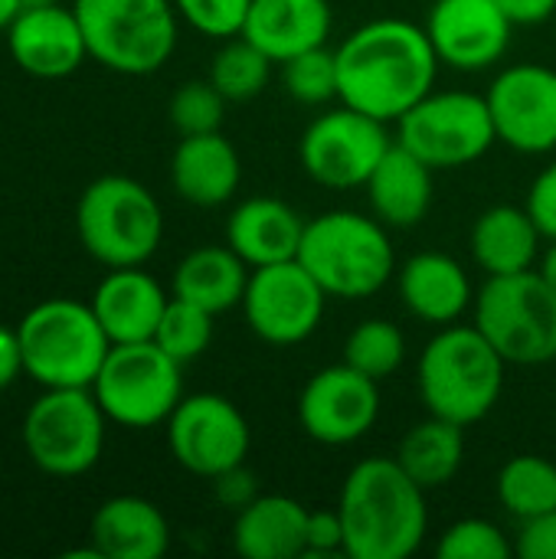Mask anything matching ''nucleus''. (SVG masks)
<instances>
[{
	"label": "nucleus",
	"instance_id": "obj_1",
	"mask_svg": "<svg viewBox=\"0 0 556 559\" xmlns=\"http://www.w3.org/2000/svg\"><path fill=\"white\" fill-rule=\"evenodd\" d=\"M338 56V102L397 124L439 79V56L426 26L403 16L367 20L344 36Z\"/></svg>",
	"mask_w": 556,
	"mask_h": 559
},
{
	"label": "nucleus",
	"instance_id": "obj_2",
	"mask_svg": "<svg viewBox=\"0 0 556 559\" xmlns=\"http://www.w3.org/2000/svg\"><path fill=\"white\" fill-rule=\"evenodd\" d=\"M347 559H410L429 534L426 491L397 459L357 462L338 498Z\"/></svg>",
	"mask_w": 556,
	"mask_h": 559
},
{
	"label": "nucleus",
	"instance_id": "obj_3",
	"mask_svg": "<svg viewBox=\"0 0 556 559\" xmlns=\"http://www.w3.org/2000/svg\"><path fill=\"white\" fill-rule=\"evenodd\" d=\"M298 262L328 292V298L364 301L397 278V249L390 226L374 213L328 210L305 223Z\"/></svg>",
	"mask_w": 556,
	"mask_h": 559
},
{
	"label": "nucleus",
	"instance_id": "obj_4",
	"mask_svg": "<svg viewBox=\"0 0 556 559\" xmlns=\"http://www.w3.org/2000/svg\"><path fill=\"white\" fill-rule=\"evenodd\" d=\"M508 360L488 344L475 324H446L423 347L416 364V390L433 416L459 426L482 423L505 393Z\"/></svg>",
	"mask_w": 556,
	"mask_h": 559
},
{
	"label": "nucleus",
	"instance_id": "obj_5",
	"mask_svg": "<svg viewBox=\"0 0 556 559\" xmlns=\"http://www.w3.org/2000/svg\"><path fill=\"white\" fill-rule=\"evenodd\" d=\"M23 350V377L39 390H66L95 383L111 341L88 301L43 298L16 324Z\"/></svg>",
	"mask_w": 556,
	"mask_h": 559
},
{
	"label": "nucleus",
	"instance_id": "obj_6",
	"mask_svg": "<svg viewBox=\"0 0 556 559\" xmlns=\"http://www.w3.org/2000/svg\"><path fill=\"white\" fill-rule=\"evenodd\" d=\"M82 249L105 269L147 265L164 242V210L134 177H95L75 203Z\"/></svg>",
	"mask_w": 556,
	"mask_h": 559
},
{
	"label": "nucleus",
	"instance_id": "obj_7",
	"mask_svg": "<svg viewBox=\"0 0 556 559\" xmlns=\"http://www.w3.org/2000/svg\"><path fill=\"white\" fill-rule=\"evenodd\" d=\"M88 59L118 75H151L177 49L174 0H72Z\"/></svg>",
	"mask_w": 556,
	"mask_h": 559
},
{
	"label": "nucleus",
	"instance_id": "obj_8",
	"mask_svg": "<svg viewBox=\"0 0 556 559\" xmlns=\"http://www.w3.org/2000/svg\"><path fill=\"white\" fill-rule=\"evenodd\" d=\"M475 328L514 367L556 360V295L537 269L488 275L475 292Z\"/></svg>",
	"mask_w": 556,
	"mask_h": 559
},
{
	"label": "nucleus",
	"instance_id": "obj_9",
	"mask_svg": "<svg viewBox=\"0 0 556 559\" xmlns=\"http://www.w3.org/2000/svg\"><path fill=\"white\" fill-rule=\"evenodd\" d=\"M108 416L88 386L43 390L23 416V449L52 478L92 472L105 452Z\"/></svg>",
	"mask_w": 556,
	"mask_h": 559
},
{
	"label": "nucleus",
	"instance_id": "obj_10",
	"mask_svg": "<svg viewBox=\"0 0 556 559\" xmlns=\"http://www.w3.org/2000/svg\"><path fill=\"white\" fill-rule=\"evenodd\" d=\"M184 364L154 341L111 344L92 393L108 423L121 429H154L170 419L184 400Z\"/></svg>",
	"mask_w": 556,
	"mask_h": 559
},
{
	"label": "nucleus",
	"instance_id": "obj_11",
	"mask_svg": "<svg viewBox=\"0 0 556 559\" xmlns=\"http://www.w3.org/2000/svg\"><path fill=\"white\" fill-rule=\"evenodd\" d=\"M397 141L433 170H459L482 160L498 144V131L485 95L433 88L397 121Z\"/></svg>",
	"mask_w": 556,
	"mask_h": 559
},
{
	"label": "nucleus",
	"instance_id": "obj_12",
	"mask_svg": "<svg viewBox=\"0 0 556 559\" xmlns=\"http://www.w3.org/2000/svg\"><path fill=\"white\" fill-rule=\"evenodd\" d=\"M390 124L351 105L321 111L298 141L301 170L328 190L364 187L374 167L390 151Z\"/></svg>",
	"mask_w": 556,
	"mask_h": 559
},
{
	"label": "nucleus",
	"instance_id": "obj_13",
	"mask_svg": "<svg viewBox=\"0 0 556 559\" xmlns=\"http://www.w3.org/2000/svg\"><path fill=\"white\" fill-rule=\"evenodd\" d=\"M324 305L328 292L298 259H288L252 269L239 308L259 341L272 347H295L321 328Z\"/></svg>",
	"mask_w": 556,
	"mask_h": 559
},
{
	"label": "nucleus",
	"instance_id": "obj_14",
	"mask_svg": "<svg viewBox=\"0 0 556 559\" xmlns=\"http://www.w3.org/2000/svg\"><path fill=\"white\" fill-rule=\"evenodd\" d=\"M164 429L174 462L206 481L233 465H242L252 445L249 419L220 393H184Z\"/></svg>",
	"mask_w": 556,
	"mask_h": 559
},
{
	"label": "nucleus",
	"instance_id": "obj_15",
	"mask_svg": "<svg viewBox=\"0 0 556 559\" xmlns=\"http://www.w3.org/2000/svg\"><path fill=\"white\" fill-rule=\"evenodd\" d=\"M380 383L344 360L308 377L298 393V426L318 445H354L380 419Z\"/></svg>",
	"mask_w": 556,
	"mask_h": 559
},
{
	"label": "nucleus",
	"instance_id": "obj_16",
	"mask_svg": "<svg viewBox=\"0 0 556 559\" xmlns=\"http://www.w3.org/2000/svg\"><path fill=\"white\" fill-rule=\"evenodd\" d=\"M485 98L505 147L531 157L556 151V69L514 62L492 79Z\"/></svg>",
	"mask_w": 556,
	"mask_h": 559
},
{
	"label": "nucleus",
	"instance_id": "obj_17",
	"mask_svg": "<svg viewBox=\"0 0 556 559\" xmlns=\"http://www.w3.org/2000/svg\"><path fill=\"white\" fill-rule=\"evenodd\" d=\"M426 33L442 66L456 72H485L505 59L514 23L495 0H436Z\"/></svg>",
	"mask_w": 556,
	"mask_h": 559
},
{
	"label": "nucleus",
	"instance_id": "obj_18",
	"mask_svg": "<svg viewBox=\"0 0 556 559\" xmlns=\"http://www.w3.org/2000/svg\"><path fill=\"white\" fill-rule=\"evenodd\" d=\"M3 36L16 69H23L33 79H66L79 72V66L88 59L79 16L72 7H62L59 0L23 7Z\"/></svg>",
	"mask_w": 556,
	"mask_h": 559
},
{
	"label": "nucleus",
	"instance_id": "obj_19",
	"mask_svg": "<svg viewBox=\"0 0 556 559\" xmlns=\"http://www.w3.org/2000/svg\"><path fill=\"white\" fill-rule=\"evenodd\" d=\"M397 292L403 308L426 324L446 328L465 318L475 305L469 269L446 252H416L397 269Z\"/></svg>",
	"mask_w": 556,
	"mask_h": 559
},
{
	"label": "nucleus",
	"instance_id": "obj_20",
	"mask_svg": "<svg viewBox=\"0 0 556 559\" xmlns=\"http://www.w3.org/2000/svg\"><path fill=\"white\" fill-rule=\"evenodd\" d=\"M167 301L170 295L151 272H144V265L108 269L88 298L111 344L154 341V331L161 324Z\"/></svg>",
	"mask_w": 556,
	"mask_h": 559
},
{
	"label": "nucleus",
	"instance_id": "obj_21",
	"mask_svg": "<svg viewBox=\"0 0 556 559\" xmlns=\"http://www.w3.org/2000/svg\"><path fill=\"white\" fill-rule=\"evenodd\" d=\"M305 223L308 219H301L298 210H292L279 197H249L229 210L223 242L249 269H262L298 259Z\"/></svg>",
	"mask_w": 556,
	"mask_h": 559
},
{
	"label": "nucleus",
	"instance_id": "obj_22",
	"mask_svg": "<svg viewBox=\"0 0 556 559\" xmlns=\"http://www.w3.org/2000/svg\"><path fill=\"white\" fill-rule=\"evenodd\" d=\"M242 180V160L223 131L180 138L170 154V187L174 193L200 210H216L229 203Z\"/></svg>",
	"mask_w": 556,
	"mask_h": 559
},
{
	"label": "nucleus",
	"instance_id": "obj_23",
	"mask_svg": "<svg viewBox=\"0 0 556 559\" xmlns=\"http://www.w3.org/2000/svg\"><path fill=\"white\" fill-rule=\"evenodd\" d=\"M88 544L102 559H161L170 550V524L154 501L115 495L95 508Z\"/></svg>",
	"mask_w": 556,
	"mask_h": 559
},
{
	"label": "nucleus",
	"instance_id": "obj_24",
	"mask_svg": "<svg viewBox=\"0 0 556 559\" xmlns=\"http://www.w3.org/2000/svg\"><path fill=\"white\" fill-rule=\"evenodd\" d=\"M331 29L334 13L328 0H252L242 36L282 66L305 49L328 46Z\"/></svg>",
	"mask_w": 556,
	"mask_h": 559
},
{
	"label": "nucleus",
	"instance_id": "obj_25",
	"mask_svg": "<svg viewBox=\"0 0 556 559\" xmlns=\"http://www.w3.org/2000/svg\"><path fill=\"white\" fill-rule=\"evenodd\" d=\"M433 167L406 151L400 141L390 144L383 160L374 167L370 180L364 183L370 213L387 223L390 229H413L429 216L433 206Z\"/></svg>",
	"mask_w": 556,
	"mask_h": 559
},
{
	"label": "nucleus",
	"instance_id": "obj_26",
	"mask_svg": "<svg viewBox=\"0 0 556 559\" xmlns=\"http://www.w3.org/2000/svg\"><path fill=\"white\" fill-rule=\"evenodd\" d=\"M544 242L547 239L534 223V216L528 213V206H514V203H495L485 213H478L469 236L472 259L485 272V278L537 269L544 255L541 252Z\"/></svg>",
	"mask_w": 556,
	"mask_h": 559
},
{
	"label": "nucleus",
	"instance_id": "obj_27",
	"mask_svg": "<svg viewBox=\"0 0 556 559\" xmlns=\"http://www.w3.org/2000/svg\"><path fill=\"white\" fill-rule=\"evenodd\" d=\"M308 508L288 495H259L233 518V550L246 559L305 557Z\"/></svg>",
	"mask_w": 556,
	"mask_h": 559
},
{
	"label": "nucleus",
	"instance_id": "obj_28",
	"mask_svg": "<svg viewBox=\"0 0 556 559\" xmlns=\"http://www.w3.org/2000/svg\"><path fill=\"white\" fill-rule=\"evenodd\" d=\"M249 272L252 269L226 242L197 246L177 262L174 278H170V295L190 305H200L210 314H226L242 305Z\"/></svg>",
	"mask_w": 556,
	"mask_h": 559
},
{
	"label": "nucleus",
	"instance_id": "obj_29",
	"mask_svg": "<svg viewBox=\"0 0 556 559\" xmlns=\"http://www.w3.org/2000/svg\"><path fill=\"white\" fill-rule=\"evenodd\" d=\"M393 459L423 491L446 488L465 462V426L429 413V419L406 429Z\"/></svg>",
	"mask_w": 556,
	"mask_h": 559
},
{
	"label": "nucleus",
	"instance_id": "obj_30",
	"mask_svg": "<svg viewBox=\"0 0 556 559\" xmlns=\"http://www.w3.org/2000/svg\"><path fill=\"white\" fill-rule=\"evenodd\" d=\"M495 495L518 524L556 511V465L544 455H514L501 465Z\"/></svg>",
	"mask_w": 556,
	"mask_h": 559
},
{
	"label": "nucleus",
	"instance_id": "obj_31",
	"mask_svg": "<svg viewBox=\"0 0 556 559\" xmlns=\"http://www.w3.org/2000/svg\"><path fill=\"white\" fill-rule=\"evenodd\" d=\"M272 59L242 33L233 39H223L210 62V82L223 92L226 102H252L256 95L265 92L272 79Z\"/></svg>",
	"mask_w": 556,
	"mask_h": 559
},
{
	"label": "nucleus",
	"instance_id": "obj_32",
	"mask_svg": "<svg viewBox=\"0 0 556 559\" xmlns=\"http://www.w3.org/2000/svg\"><path fill=\"white\" fill-rule=\"evenodd\" d=\"M341 360L347 367L360 370L364 377L380 383V380L393 377L403 367V360H406V337H403V331L393 321L367 318V321H360L347 334Z\"/></svg>",
	"mask_w": 556,
	"mask_h": 559
},
{
	"label": "nucleus",
	"instance_id": "obj_33",
	"mask_svg": "<svg viewBox=\"0 0 556 559\" xmlns=\"http://www.w3.org/2000/svg\"><path fill=\"white\" fill-rule=\"evenodd\" d=\"M213 321L216 314H210L206 308L170 295L161 314V324L154 331V344L167 350L177 364H193L213 344Z\"/></svg>",
	"mask_w": 556,
	"mask_h": 559
},
{
	"label": "nucleus",
	"instance_id": "obj_34",
	"mask_svg": "<svg viewBox=\"0 0 556 559\" xmlns=\"http://www.w3.org/2000/svg\"><path fill=\"white\" fill-rule=\"evenodd\" d=\"M282 88L298 102V105H328L338 98V56L328 46L305 49L282 66Z\"/></svg>",
	"mask_w": 556,
	"mask_h": 559
},
{
	"label": "nucleus",
	"instance_id": "obj_35",
	"mask_svg": "<svg viewBox=\"0 0 556 559\" xmlns=\"http://www.w3.org/2000/svg\"><path fill=\"white\" fill-rule=\"evenodd\" d=\"M226 98L210 79H190L177 85V92L167 102V118L180 138L190 134H210L220 131L226 121Z\"/></svg>",
	"mask_w": 556,
	"mask_h": 559
},
{
	"label": "nucleus",
	"instance_id": "obj_36",
	"mask_svg": "<svg viewBox=\"0 0 556 559\" xmlns=\"http://www.w3.org/2000/svg\"><path fill=\"white\" fill-rule=\"evenodd\" d=\"M439 559H511L514 540L488 518H462L436 540Z\"/></svg>",
	"mask_w": 556,
	"mask_h": 559
},
{
	"label": "nucleus",
	"instance_id": "obj_37",
	"mask_svg": "<svg viewBox=\"0 0 556 559\" xmlns=\"http://www.w3.org/2000/svg\"><path fill=\"white\" fill-rule=\"evenodd\" d=\"M180 23L210 39H233L242 33L252 0H174Z\"/></svg>",
	"mask_w": 556,
	"mask_h": 559
},
{
	"label": "nucleus",
	"instance_id": "obj_38",
	"mask_svg": "<svg viewBox=\"0 0 556 559\" xmlns=\"http://www.w3.org/2000/svg\"><path fill=\"white\" fill-rule=\"evenodd\" d=\"M305 557H344V521H341L338 508L334 511H308Z\"/></svg>",
	"mask_w": 556,
	"mask_h": 559
},
{
	"label": "nucleus",
	"instance_id": "obj_39",
	"mask_svg": "<svg viewBox=\"0 0 556 559\" xmlns=\"http://www.w3.org/2000/svg\"><path fill=\"white\" fill-rule=\"evenodd\" d=\"M213 485V498L226 508V511H242L246 504H252L262 491H259V478L256 472L242 462V465H233L226 472H220L216 478H210Z\"/></svg>",
	"mask_w": 556,
	"mask_h": 559
},
{
	"label": "nucleus",
	"instance_id": "obj_40",
	"mask_svg": "<svg viewBox=\"0 0 556 559\" xmlns=\"http://www.w3.org/2000/svg\"><path fill=\"white\" fill-rule=\"evenodd\" d=\"M514 557L556 559V511L521 521V527L514 534Z\"/></svg>",
	"mask_w": 556,
	"mask_h": 559
},
{
	"label": "nucleus",
	"instance_id": "obj_41",
	"mask_svg": "<svg viewBox=\"0 0 556 559\" xmlns=\"http://www.w3.org/2000/svg\"><path fill=\"white\" fill-rule=\"evenodd\" d=\"M524 206L534 216V223L541 226L544 239L556 242V160L534 177Z\"/></svg>",
	"mask_w": 556,
	"mask_h": 559
},
{
	"label": "nucleus",
	"instance_id": "obj_42",
	"mask_svg": "<svg viewBox=\"0 0 556 559\" xmlns=\"http://www.w3.org/2000/svg\"><path fill=\"white\" fill-rule=\"evenodd\" d=\"M16 377H23V350H20V337L16 328L0 324V393H7Z\"/></svg>",
	"mask_w": 556,
	"mask_h": 559
},
{
	"label": "nucleus",
	"instance_id": "obj_43",
	"mask_svg": "<svg viewBox=\"0 0 556 559\" xmlns=\"http://www.w3.org/2000/svg\"><path fill=\"white\" fill-rule=\"evenodd\" d=\"M514 26H541L556 13V0H495Z\"/></svg>",
	"mask_w": 556,
	"mask_h": 559
},
{
	"label": "nucleus",
	"instance_id": "obj_44",
	"mask_svg": "<svg viewBox=\"0 0 556 559\" xmlns=\"http://www.w3.org/2000/svg\"><path fill=\"white\" fill-rule=\"evenodd\" d=\"M537 272L544 275V282L554 288V295H556V242H551V246H547V252L541 255V262H537Z\"/></svg>",
	"mask_w": 556,
	"mask_h": 559
},
{
	"label": "nucleus",
	"instance_id": "obj_45",
	"mask_svg": "<svg viewBox=\"0 0 556 559\" xmlns=\"http://www.w3.org/2000/svg\"><path fill=\"white\" fill-rule=\"evenodd\" d=\"M20 10H23V0H0V33L10 29V23L16 20Z\"/></svg>",
	"mask_w": 556,
	"mask_h": 559
},
{
	"label": "nucleus",
	"instance_id": "obj_46",
	"mask_svg": "<svg viewBox=\"0 0 556 559\" xmlns=\"http://www.w3.org/2000/svg\"><path fill=\"white\" fill-rule=\"evenodd\" d=\"M39 3H56V0H23V7H39Z\"/></svg>",
	"mask_w": 556,
	"mask_h": 559
}]
</instances>
